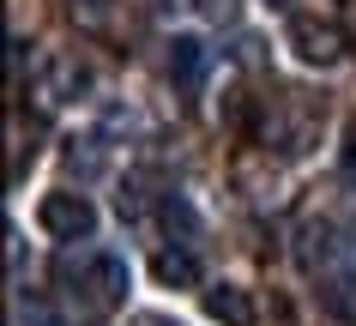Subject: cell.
<instances>
[{
    "instance_id": "obj_1",
    "label": "cell",
    "mask_w": 356,
    "mask_h": 326,
    "mask_svg": "<svg viewBox=\"0 0 356 326\" xmlns=\"http://www.w3.org/2000/svg\"><path fill=\"white\" fill-rule=\"evenodd\" d=\"M55 284H60V302L73 308V320L97 326V320H109L115 308L127 302V260H121V254H109V248L60 254Z\"/></svg>"
},
{
    "instance_id": "obj_2",
    "label": "cell",
    "mask_w": 356,
    "mask_h": 326,
    "mask_svg": "<svg viewBox=\"0 0 356 326\" xmlns=\"http://www.w3.org/2000/svg\"><path fill=\"white\" fill-rule=\"evenodd\" d=\"M326 133V103L308 91H278L260 103L254 115V139H260L272 157H308Z\"/></svg>"
},
{
    "instance_id": "obj_3",
    "label": "cell",
    "mask_w": 356,
    "mask_h": 326,
    "mask_svg": "<svg viewBox=\"0 0 356 326\" xmlns=\"http://www.w3.org/2000/svg\"><path fill=\"white\" fill-rule=\"evenodd\" d=\"M302 266L338 308L356 302V230L344 224H308L302 230Z\"/></svg>"
},
{
    "instance_id": "obj_4",
    "label": "cell",
    "mask_w": 356,
    "mask_h": 326,
    "mask_svg": "<svg viewBox=\"0 0 356 326\" xmlns=\"http://www.w3.org/2000/svg\"><path fill=\"white\" fill-rule=\"evenodd\" d=\"M91 91V60L73 55V49H49L37 60V79H31V97H37V109H67L79 97Z\"/></svg>"
},
{
    "instance_id": "obj_5",
    "label": "cell",
    "mask_w": 356,
    "mask_h": 326,
    "mask_svg": "<svg viewBox=\"0 0 356 326\" xmlns=\"http://www.w3.org/2000/svg\"><path fill=\"white\" fill-rule=\"evenodd\" d=\"M284 42L296 49L302 67H338V60L350 55V42H344V24H332V19H308V13H296V19H290Z\"/></svg>"
},
{
    "instance_id": "obj_6",
    "label": "cell",
    "mask_w": 356,
    "mask_h": 326,
    "mask_svg": "<svg viewBox=\"0 0 356 326\" xmlns=\"http://www.w3.org/2000/svg\"><path fill=\"white\" fill-rule=\"evenodd\" d=\"M37 224L55 236V242H91V230H97V206L85 199V193H42Z\"/></svg>"
},
{
    "instance_id": "obj_7",
    "label": "cell",
    "mask_w": 356,
    "mask_h": 326,
    "mask_svg": "<svg viewBox=\"0 0 356 326\" xmlns=\"http://www.w3.org/2000/svg\"><path fill=\"white\" fill-rule=\"evenodd\" d=\"M206 314L224 326H254V302H248L242 284H211L206 290Z\"/></svg>"
},
{
    "instance_id": "obj_8",
    "label": "cell",
    "mask_w": 356,
    "mask_h": 326,
    "mask_svg": "<svg viewBox=\"0 0 356 326\" xmlns=\"http://www.w3.org/2000/svg\"><path fill=\"white\" fill-rule=\"evenodd\" d=\"M200 73H206V49H200L193 37H175V42H169V79H181V85L193 91Z\"/></svg>"
},
{
    "instance_id": "obj_9",
    "label": "cell",
    "mask_w": 356,
    "mask_h": 326,
    "mask_svg": "<svg viewBox=\"0 0 356 326\" xmlns=\"http://www.w3.org/2000/svg\"><path fill=\"white\" fill-rule=\"evenodd\" d=\"M151 272H157L163 284H200V260H193L188 248H163L151 260Z\"/></svg>"
},
{
    "instance_id": "obj_10",
    "label": "cell",
    "mask_w": 356,
    "mask_h": 326,
    "mask_svg": "<svg viewBox=\"0 0 356 326\" xmlns=\"http://www.w3.org/2000/svg\"><path fill=\"white\" fill-rule=\"evenodd\" d=\"M67 13H73L79 31H103L115 19V0H67Z\"/></svg>"
},
{
    "instance_id": "obj_11",
    "label": "cell",
    "mask_w": 356,
    "mask_h": 326,
    "mask_svg": "<svg viewBox=\"0 0 356 326\" xmlns=\"http://www.w3.org/2000/svg\"><path fill=\"white\" fill-rule=\"evenodd\" d=\"M200 13H206V19H236L242 0H200Z\"/></svg>"
},
{
    "instance_id": "obj_12",
    "label": "cell",
    "mask_w": 356,
    "mask_h": 326,
    "mask_svg": "<svg viewBox=\"0 0 356 326\" xmlns=\"http://www.w3.org/2000/svg\"><path fill=\"white\" fill-rule=\"evenodd\" d=\"M344 181H350V188H356V152L344 157Z\"/></svg>"
},
{
    "instance_id": "obj_13",
    "label": "cell",
    "mask_w": 356,
    "mask_h": 326,
    "mask_svg": "<svg viewBox=\"0 0 356 326\" xmlns=\"http://www.w3.org/2000/svg\"><path fill=\"white\" fill-rule=\"evenodd\" d=\"M133 326H169V320H157V314H139V320H133Z\"/></svg>"
}]
</instances>
